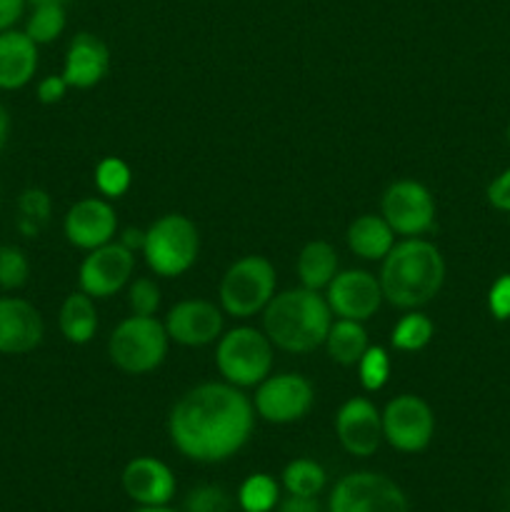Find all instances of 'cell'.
<instances>
[{
	"label": "cell",
	"mask_w": 510,
	"mask_h": 512,
	"mask_svg": "<svg viewBox=\"0 0 510 512\" xmlns=\"http://www.w3.org/2000/svg\"><path fill=\"white\" fill-rule=\"evenodd\" d=\"M253 423L255 413L248 395L230 383H205L175 403L168 430L185 458L220 463L248 443Z\"/></svg>",
	"instance_id": "1"
},
{
	"label": "cell",
	"mask_w": 510,
	"mask_h": 512,
	"mask_svg": "<svg viewBox=\"0 0 510 512\" xmlns=\"http://www.w3.org/2000/svg\"><path fill=\"white\" fill-rule=\"evenodd\" d=\"M378 280L383 298L395 308H420L443 288L445 260L428 240L408 238L385 255Z\"/></svg>",
	"instance_id": "2"
},
{
	"label": "cell",
	"mask_w": 510,
	"mask_h": 512,
	"mask_svg": "<svg viewBox=\"0 0 510 512\" xmlns=\"http://www.w3.org/2000/svg\"><path fill=\"white\" fill-rule=\"evenodd\" d=\"M263 325L270 343L285 353H310L328 338L333 310L318 290H285L265 305Z\"/></svg>",
	"instance_id": "3"
},
{
	"label": "cell",
	"mask_w": 510,
	"mask_h": 512,
	"mask_svg": "<svg viewBox=\"0 0 510 512\" xmlns=\"http://www.w3.org/2000/svg\"><path fill=\"white\" fill-rule=\"evenodd\" d=\"M198 228L185 215L170 213L145 230L143 253L148 268L163 278H178L193 268L198 258Z\"/></svg>",
	"instance_id": "4"
},
{
	"label": "cell",
	"mask_w": 510,
	"mask_h": 512,
	"mask_svg": "<svg viewBox=\"0 0 510 512\" xmlns=\"http://www.w3.org/2000/svg\"><path fill=\"white\" fill-rule=\"evenodd\" d=\"M108 353L123 373H150L168 355V330L153 315H133L113 330Z\"/></svg>",
	"instance_id": "5"
},
{
	"label": "cell",
	"mask_w": 510,
	"mask_h": 512,
	"mask_svg": "<svg viewBox=\"0 0 510 512\" xmlns=\"http://www.w3.org/2000/svg\"><path fill=\"white\" fill-rule=\"evenodd\" d=\"M220 375L235 388L263 383L273 368V343L255 328H235L223 335L215 350Z\"/></svg>",
	"instance_id": "6"
},
{
	"label": "cell",
	"mask_w": 510,
	"mask_h": 512,
	"mask_svg": "<svg viewBox=\"0 0 510 512\" xmlns=\"http://www.w3.org/2000/svg\"><path fill=\"white\" fill-rule=\"evenodd\" d=\"M275 293V268L263 255L235 260L220 283V303L228 315L250 318L265 310Z\"/></svg>",
	"instance_id": "7"
},
{
	"label": "cell",
	"mask_w": 510,
	"mask_h": 512,
	"mask_svg": "<svg viewBox=\"0 0 510 512\" xmlns=\"http://www.w3.org/2000/svg\"><path fill=\"white\" fill-rule=\"evenodd\" d=\"M330 512H410L408 498L380 473H350L330 495Z\"/></svg>",
	"instance_id": "8"
},
{
	"label": "cell",
	"mask_w": 510,
	"mask_h": 512,
	"mask_svg": "<svg viewBox=\"0 0 510 512\" xmlns=\"http://www.w3.org/2000/svg\"><path fill=\"white\" fill-rule=\"evenodd\" d=\"M435 418L430 405L418 395H398L383 413V438L400 453H420L430 445Z\"/></svg>",
	"instance_id": "9"
},
{
	"label": "cell",
	"mask_w": 510,
	"mask_h": 512,
	"mask_svg": "<svg viewBox=\"0 0 510 512\" xmlns=\"http://www.w3.org/2000/svg\"><path fill=\"white\" fill-rule=\"evenodd\" d=\"M313 385L303 375L285 373L265 378L255 393V410L268 423H295L313 408Z\"/></svg>",
	"instance_id": "10"
},
{
	"label": "cell",
	"mask_w": 510,
	"mask_h": 512,
	"mask_svg": "<svg viewBox=\"0 0 510 512\" xmlns=\"http://www.w3.org/2000/svg\"><path fill=\"white\" fill-rule=\"evenodd\" d=\"M383 218L400 235L428 233L435 225V200L423 183L398 180L383 195Z\"/></svg>",
	"instance_id": "11"
},
{
	"label": "cell",
	"mask_w": 510,
	"mask_h": 512,
	"mask_svg": "<svg viewBox=\"0 0 510 512\" xmlns=\"http://www.w3.org/2000/svg\"><path fill=\"white\" fill-rule=\"evenodd\" d=\"M135 268V253L123 243H105L90 250L88 258L80 265L78 283L90 298H110L130 280Z\"/></svg>",
	"instance_id": "12"
},
{
	"label": "cell",
	"mask_w": 510,
	"mask_h": 512,
	"mask_svg": "<svg viewBox=\"0 0 510 512\" xmlns=\"http://www.w3.org/2000/svg\"><path fill=\"white\" fill-rule=\"evenodd\" d=\"M328 305L338 318L363 320L373 318L375 310L383 303L380 280L365 270H345L338 273L328 285Z\"/></svg>",
	"instance_id": "13"
},
{
	"label": "cell",
	"mask_w": 510,
	"mask_h": 512,
	"mask_svg": "<svg viewBox=\"0 0 510 512\" xmlns=\"http://www.w3.org/2000/svg\"><path fill=\"white\" fill-rule=\"evenodd\" d=\"M340 445L355 458H368L383 440V415L368 398H350L335 415Z\"/></svg>",
	"instance_id": "14"
},
{
	"label": "cell",
	"mask_w": 510,
	"mask_h": 512,
	"mask_svg": "<svg viewBox=\"0 0 510 512\" xmlns=\"http://www.w3.org/2000/svg\"><path fill=\"white\" fill-rule=\"evenodd\" d=\"M45 335L43 315L23 298H0V355H23L40 345Z\"/></svg>",
	"instance_id": "15"
},
{
	"label": "cell",
	"mask_w": 510,
	"mask_h": 512,
	"mask_svg": "<svg viewBox=\"0 0 510 512\" xmlns=\"http://www.w3.org/2000/svg\"><path fill=\"white\" fill-rule=\"evenodd\" d=\"M63 228L65 238L75 248L95 250L113 240L115 230H118V218L105 200L85 198L68 210Z\"/></svg>",
	"instance_id": "16"
},
{
	"label": "cell",
	"mask_w": 510,
	"mask_h": 512,
	"mask_svg": "<svg viewBox=\"0 0 510 512\" xmlns=\"http://www.w3.org/2000/svg\"><path fill=\"white\" fill-rule=\"evenodd\" d=\"M168 338L180 345H208L223 333V315L213 303L205 300H183L175 305L165 320Z\"/></svg>",
	"instance_id": "17"
},
{
	"label": "cell",
	"mask_w": 510,
	"mask_h": 512,
	"mask_svg": "<svg viewBox=\"0 0 510 512\" xmlns=\"http://www.w3.org/2000/svg\"><path fill=\"white\" fill-rule=\"evenodd\" d=\"M110 50L98 35L78 33L68 45L65 53L63 78L68 88H93L108 75Z\"/></svg>",
	"instance_id": "18"
},
{
	"label": "cell",
	"mask_w": 510,
	"mask_h": 512,
	"mask_svg": "<svg viewBox=\"0 0 510 512\" xmlns=\"http://www.w3.org/2000/svg\"><path fill=\"white\" fill-rule=\"evenodd\" d=\"M123 488L138 505H165L175 493V475L155 458H135L123 470Z\"/></svg>",
	"instance_id": "19"
},
{
	"label": "cell",
	"mask_w": 510,
	"mask_h": 512,
	"mask_svg": "<svg viewBox=\"0 0 510 512\" xmlns=\"http://www.w3.org/2000/svg\"><path fill=\"white\" fill-rule=\"evenodd\" d=\"M38 70V43L25 30L0 33V90H20Z\"/></svg>",
	"instance_id": "20"
},
{
	"label": "cell",
	"mask_w": 510,
	"mask_h": 512,
	"mask_svg": "<svg viewBox=\"0 0 510 512\" xmlns=\"http://www.w3.org/2000/svg\"><path fill=\"white\" fill-rule=\"evenodd\" d=\"M395 245V230L378 215H360L348 228V248L363 260H380Z\"/></svg>",
	"instance_id": "21"
},
{
	"label": "cell",
	"mask_w": 510,
	"mask_h": 512,
	"mask_svg": "<svg viewBox=\"0 0 510 512\" xmlns=\"http://www.w3.org/2000/svg\"><path fill=\"white\" fill-rule=\"evenodd\" d=\"M60 333L68 343L85 345L93 340L95 330H98V313H95L93 298L88 293H73L65 298L63 308L58 315Z\"/></svg>",
	"instance_id": "22"
},
{
	"label": "cell",
	"mask_w": 510,
	"mask_h": 512,
	"mask_svg": "<svg viewBox=\"0 0 510 512\" xmlns=\"http://www.w3.org/2000/svg\"><path fill=\"white\" fill-rule=\"evenodd\" d=\"M338 275V253L330 243L313 240L298 255V278L303 288L320 290L328 288L330 280Z\"/></svg>",
	"instance_id": "23"
},
{
	"label": "cell",
	"mask_w": 510,
	"mask_h": 512,
	"mask_svg": "<svg viewBox=\"0 0 510 512\" xmlns=\"http://www.w3.org/2000/svg\"><path fill=\"white\" fill-rule=\"evenodd\" d=\"M328 355L340 365H358V360L363 358L368 345V333H365L363 323L358 320H345L338 318L328 330Z\"/></svg>",
	"instance_id": "24"
},
{
	"label": "cell",
	"mask_w": 510,
	"mask_h": 512,
	"mask_svg": "<svg viewBox=\"0 0 510 512\" xmlns=\"http://www.w3.org/2000/svg\"><path fill=\"white\" fill-rule=\"evenodd\" d=\"M325 470L320 468L315 460L298 458L293 463L285 465L283 470V485L290 495H305V498H315L320 490L325 488Z\"/></svg>",
	"instance_id": "25"
},
{
	"label": "cell",
	"mask_w": 510,
	"mask_h": 512,
	"mask_svg": "<svg viewBox=\"0 0 510 512\" xmlns=\"http://www.w3.org/2000/svg\"><path fill=\"white\" fill-rule=\"evenodd\" d=\"M50 220V195L43 188H25L18 195V230L35 238Z\"/></svg>",
	"instance_id": "26"
},
{
	"label": "cell",
	"mask_w": 510,
	"mask_h": 512,
	"mask_svg": "<svg viewBox=\"0 0 510 512\" xmlns=\"http://www.w3.org/2000/svg\"><path fill=\"white\" fill-rule=\"evenodd\" d=\"M280 490L270 475H250L243 485H240L238 503L245 512H270L278 505Z\"/></svg>",
	"instance_id": "27"
},
{
	"label": "cell",
	"mask_w": 510,
	"mask_h": 512,
	"mask_svg": "<svg viewBox=\"0 0 510 512\" xmlns=\"http://www.w3.org/2000/svg\"><path fill=\"white\" fill-rule=\"evenodd\" d=\"M433 320L428 315L410 313L405 318L398 320V325L393 328V348L408 350V353H415V350H423L425 345L433 340Z\"/></svg>",
	"instance_id": "28"
},
{
	"label": "cell",
	"mask_w": 510,
	"mask_h": 512,
	"mask_svg": "<svg viewBox=\"0 0 510 512\" xmlns=\"http://www.w3.org/2000/svg\"><path fill=\"white\" fill-rule=\"evenodd\" d=\"M65 30V8L63 5H35L30 13L25 33L38 45L53 43Z\"/></svg>",
	"instance_id": "29"
},
{
	"label": "cell",
	"mask_w": 510,
	"mask_h": 512,
	"mask_svg": "<svg viewBox=\"0 0 510 512\" xmlns=\"http://www.w3.org/2000/svg\"><path fill=\"white\" fill-rule=\"evenodd\" d=\"M30 263L15 245H0V290H18L28 283Z\"/></svg>",
	"instance_id": "30"
},
{
	"label": "cell",
	"mask_w": 510,
	"mask_h": 512,
	"mask_svg": "<svg viewBox=\"0 0 510 512\" xmlns=\"http://www.w3.org/2000/svg\"><path fill=\"white\" fill-rule=\"evenodd\" d=\"M95 185L108 198H120L130 188V168L120 158H105L95 168Z\"/></svg>",
	"instance_id": "31"
},
{
	"label": "cell",
	"mask_w": 510,
	"mask_h": 512,
	"mask_svg": "<svg viewBox=\"0 0 510 512\" xmlns=\"http://www.w3.org/2000/svg\"><path fill=\"white\" fill-rule=\"evenodd\" d=\"M358 373L360 383H363L365 390L375 393V390L383 388L388 383L390 375V358L383 348H368L363 358L358 360Z\"/></svg>",
	"instance_id": "32"
},
{
	"label": "cell",
	"mask_w": 510,
	"mask_h": 512,
	"mask_svg": "<svg viewBox=\"0 0 510 512\" xmlns=\"http://www.w3.org/2000/svg\"><path fill=\"white\" fill-rule=\"evenodd\" d=\"M233 500L220 485H200L185 498V512H230Z\"/></svg>",
	"instance_id": "33"
},
{
	"label": "cell",
	"mask_w": 510,
	"mask_h": 512,
	"mask_svg": "<svg viewBox=\"0 0 510 512\" xmlns=\"http://www.w3.org/2000/svg\"><path fill=\"white\" fill-rule=\"evenodd\" d=\"M133 315H153L160 305V288L150 278H138L128 290Z\"/></svg>",
	"instance_id": "34"
},
{
	"label": "cell",
	"mask_w": 510,
	"mask_h": 512,
	"mask_svg": "<svg viewBox=\"0 0 510 512\" xmlns=\"http://www.w3.org/2000/svg\"><path fill=\"white\" fill-rule=\"evenodd\" d=\"M488 308L495 320H510V275H500L488 290Z\"/></svg>",
	"instance_id": "35"
},
{
	"label": "cell",
	"mask_w": 510,
	"mask_h": 512,
	"mask_svg": "<svg viewBox=\"0 0 510 512\" xmlns=\"http://www.w3.org/2000/svg\"><path fill=\"white\" fill-rule=\"evenodd\" d=\"M488 203L493 205L495 210H503V213H510V168H505L493 183L488 185Z\"/></svg>",
	"instance_id": "36"
},
{
	"label": "cell",
	"mask_w": 510,
	"mask_h": 512,
	"mask_svg": "<svg viewBox=\"0 0 510 512\" xmlns=\"http://www.w3.org/2000/svg\"><path fill=\"white\" fill-rule=\"evenodd\" d=\"M65 90H68V83L63 75H48L38 83V100L43 105H55L65 98Z\"/></svg>",
	"instance_id": "37"
},
{
	"label": "cell",
	"mask_w": 510,
	"mask_h": 512,
	"mask_svg": "<svg viewBox=\"0 0 510 512\" xmlns=\"http://www.w3.org/2000/svg\"><path fill=\"white\" fill-rule=\"evenodd\" d=\"M25 3L28 0H0V33L18 23L25 10Z\"/></svg>",
	"instance_id": "38"
},
{
	"label": "cell",
	"mask_w": 510,
	"mask_h": 512,
	"mask_svg": "<svg viewBox=\"0 0 510 512\" xmlns=\"http://www.w3.org/2000/svg\"><path fill=\"white\" fill-rule=\"evenodd\" d=\"M278 512H320V505L315 498H305V495H290L280 503Z\"/></svg>",
	"instance_id": "39"
},
{
	"label": "cell",
	"mask_w": 510,
	"mask_h": 512,
	"mask_svg": "<svg viewBox=\"0 0 510 512\" xmlns=\"http://www.w3.org/2000/svg\"><path fill=\"white\" fill-rule=\"evenodd\" d=\"M120 243H123L128 250H133V253H135V248L143 250L145 233H143V230H133V228H130V230H125V235H123V240H120Z\"/></svg>",
	"instance_id": "40"
},
{
	"label": "cell",
	"mask_w": 510,
	"mask_h": 512,
	"mask_svg": "<svg viewBox=\"0 0 510 512\" xmlns=\"http://www.w3.org/2000/svg\"><path fill=\"white\" fill-rule=\"evenodd\" d=\"M8 135H10V115H8V108L0 103V153H3V148L8 145Z\"/></svg>",
	"instance_id": "41"
},
{
	"label": "cell",
	"mask_w": 510,
	"mask_h": 512,
	"mask_svg": "<svg viewBox=\"0 0 510 512\" xmlns=\"http://www.w3.org/2000/svg\"><path fill=\"white\" fill-rule=\"evenodd\" d=\"M135 512H175V510L165 508V505H143V508L135 510Z\"/></svg>",
	"instance_id": "42"
},
{
	"label": "cell",
	"mask_w": 510,
	"mask_h": 512,
	"mask_svg": "<svg viewBox=\"0 0 510 512\" xmlns=\"http://www.w3.org/2000/svg\"><path fill=\"white\" fill-rule=\"evenodd\" d=\"M28 3L35 8V5H65L68 0H28Z\"/></svg>",
	"instance_id": "43"
},
{
	"label": "cell",
	"mask_w": 510,
	"mask_h": 512,
	"mask_svg": "<svg viewBox=\"0 0 510 512\" xmlns=\"http://www.w3.org/2000/svg\"><path fill=\"white\" fill-rule=\"evenodd\" d=\"M505 138H508V145H510V123H508V130H505Z\"/></svg>",
	"instance_id": "44"
}]
</instances>
